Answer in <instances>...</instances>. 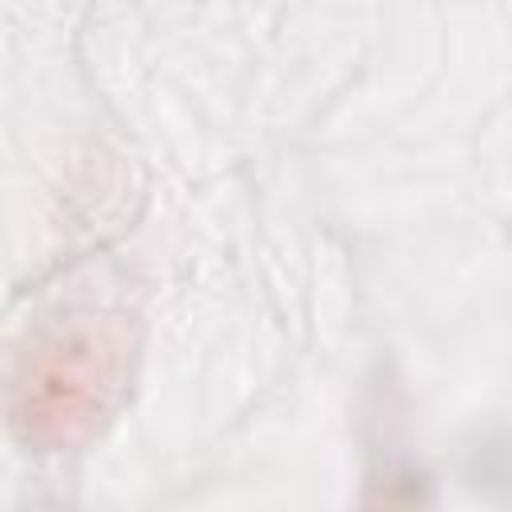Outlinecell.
<instances>
[{
  "label": "cell",
  "instance_id": "1",
  "mask_svg": "<svg viewBox=\"0 0 512 512\" xmlns=\"http://www.w3.org/2000/svg\"><path fill=\"white\" fill-rule=\"evenodd\" d=\"M120 352L124 344L100 328H68L32 348L16 380V420L28 428V436L60 444L84 432L104 408V396L120 372Z\"/></svg>",
  "mask_w": 512,
  "mask_h": 512
}]
</instances>
